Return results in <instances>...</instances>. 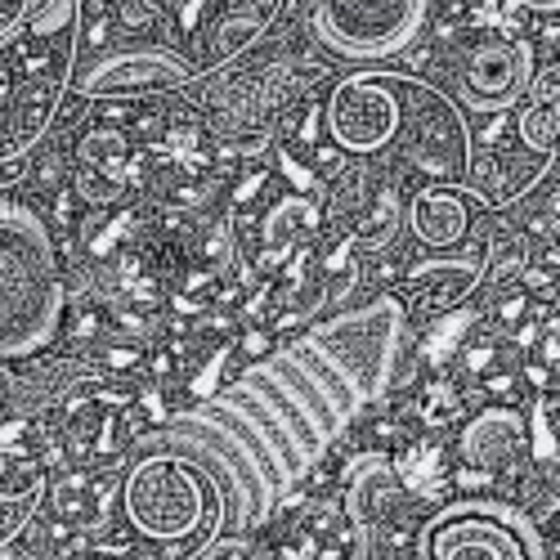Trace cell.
I'll use <instances>...</instances> for the list:
<instances>
[{
  "mask_svg": "<svg viewBox=\"0 0 560 560\" xmlns=\"http://www.w3.org/2000/svg\"><path fill=\"white\" fill-rule=\"evenodd\" d=\"M323 130L346 158H395L435 184L471 175V126L444 90L404 72H350L328 90Z\"/></svg>",
  "mask_w": 560,
  "mask_h": 560,
  "instance_id": "obj_1",
  "label": "cell"
},
{
  "mask_svg": "<svg viewBox=\"0 0 560 560\" xmlns=\"http://www.w3.org/2000/svg\"><path fill=\"white\" fill-rule=\"evenodd\" d=\"M117 493L130 538L149 547H179L198 556L224 525V502L211 476L194 457L166 448H135Z\"/></svg>",
  "mask_w": 560,
  "mask_h": 560,
  "instance_id": "obj_2",
  "label": "cell"
},
{
  "mask_svg": "<svg viewBox=\"0 0 560 560\" xmlns=\"http://www.w3.org/2000/svg\"><path fill=\"white\" fill-rule=\"evenodd\" d=\"M63 278L45 220L0 202V359H32L59 337Z\"/></svg>",
  "mask_w": 560,
  "mask_h": 560,
  "instance_id": "obj_3",
  "label": "cell"
},
{
  "mask_svg": "<svg viewBox=\"0 0 560 560\" xmlns=\"http://www.w3.org/2000/svg\"><path fill=\"white\" fill-rule=\"evenodd\" d=\"M412 560H547V542L511 502L462 498L417 525Z\"/></svg>",
  "mask_w": 560,
  "mask_h": 560,
  "instance_id": "obj_4",
  "label": "cell"
},
{
  "mask_svg": "<svg viewBox=\"0 0 560 560\" xmlns=\"http://www.w3.org/2000/svg\"><path fill=\"white\" fill-rule=\"evenodd\" d=\"M310 32L346 63L390 59L422 32L427 0H305Z\"/></svg>",
  "mask_w": 560,
  "mask_h": 560,
  "instance_id": "obj_5",
  "label": "cell"
},
{
  "mask_svg": "<svg viewBox=\"0 0 560 560\" xmlns=\"http://www.w3.org/2000/svg\"><path fill=\"white\" fill-rule=\"evenodd\" d=\"M538 68H534V45L521 36H480L453 59V104L471 108L485 117L516 113L529 95Z\"/></svg>",
  "mask_w": 560,
  "mask_h": 560,
  "instance_id": "obj_6",
  "label": "cell"
},
{
  "mask_svg": "<svg viewBox=\"0 0 560 560\" xmlns=\"http://www.w3.org/2000/svg\"><path fill=\"white\" fill-rule=\"evenodd\" d=\"M198 68L166 50V45H130V50H104L90 59V68L77 81V95L85 100H135L158 95V90H184L194 85Z\"/></svg>",
  "mask_w": 560,
  "mask_h": 560,
  "instance_id": "obj_7",
  "label": "cell"
},
{
  "mask_svg": "<svg viewBox=\"0 0 560 560\" xmlns=\"http://www.w3.org/2000/svg\"><path fill=\"white\" fill-rule=\"evenodd\" d=\"M408 502L399 476H395V462L386 453H363L341 485V525L354 538V556L368 560L372 556V534L377 525H386L395 511Z\"/></svg>",
  "mask_w": 560,
  "mask_h": 560,
  "instance_id": "obj_8",
  "label": "cell"
},
{
  "mask_svg": "<svg viewBox=\"0 0 560 560\" xmlns=\"http://www.w3.org/2000/svg\"><path fill=\"white\" fill-rule=\"evenodd\" d=\"M485 194L471 184H427L408 202V229L412 238L431 252H453L476 233Z\"/></svg>",
  "mask_w": 560,
  "mask_h": 560,
  "instance_id": "obj_9",
  "label": "cell"
},
{
  "mask_svg": "<svg viewBox=\"0 0 560 560\" xmlns=\"http://www.w3.org/2000/svg\"><path fill=\"white\" fill-rule=\"evenodd\" d=\"M292 95V72L283 63H273L265 77H243L224 90H215L211 100V130L215 135H247V130H265L278 108ZM269 135V130H265Z\"/></svg>",
  "mask_w": 560,
  "mask_h": 560,
  "instance_id": "obj_10",
  "label": "cell"
},
{
  "mask_svg": "<svg viewBox=\"0 0 560 560\" xmlns=\"http://www.w3.org/2000/svg\"><path fill=\"white\" fill-rule=\"evenodd\" d=\"M521 444H525V417L516 408H485L462 431V462L471 471L498 476L506 466H516Z\"/></svg>",
  "mask_w": 560,
  "mask_h": 560,
  "instance_id": "obj_11",
  "label": "cell"
},
{
  "mask_svg": "<svg viewBox=\"0 0 560 560\" xmlns=\"http://www.w3.org/2000/svg\"><path fill=\"white\" fill-rule=\"evenodd\" d=\"M363 198H341L346 207V215H350V243H359V247H386L395 233H399V224H404V207H399V189L390 179H363Z\"/></svg>",
  "mask_w": 560,
  "mask_h": 560,
  "instance_id": "obj_12",
  "label": "cell"
},
{
  "mask_svg": "<svg viewBox=\"0 0 560 560\" xmlns=\"http://www.w3.org/2000/svg\"><path fill=\"white\" fill-rule=\"evenodd\" d=\"M556 121H560V95H556V68L538 72L529 95L516 108V139L529 153V162H551L556 158Z\"/></svg>",
  "mask_w": 560,
  "mask_h": 560,
  "instance_id": "obj_13",
  "label": "cell"
},
{
  "mask_svg": "<svg viewBox=\"0 0 560 560\" xmlns=\"http://www.w3.org/2000/svg\"><path fill=\"white\" fill-rule=\"evenodd\" d=\"M126 139L117 130H90L81 139V194L90 202H108L126 179Z\"/></svg>",
  "mask_w": 560,
  "mask_h": 560,
  "instance_id": "obj_14",
  "label": "cell"
},
{
  "mask_svg": "<svg viewBox=\"0 0 560 560\" xmlns=\"http://www.w3.org/2000/svg\"><path fill=\"white\" fill-rule=\"evenodd\" d=\"M283 0H229V10L215 19V40H211V63H224L233 55L252 50L273 23Z\"/></svg>",
  "mask_w": 560,
  "mask_h": 560,
  "instance_id": "obj_15",
  "label": "cell"
},
{
  "mask_svg": "<svg viewBox=\"0 0 560 560\" xmlns=\"http://www.w3.org/2000/svg\"><path fill=\"white\" fill-rule=\"evenodd\" d=\"M77 14L81 0H0V50H10L23 36L68 27Z\"/></svg>",
  "mask_w": 560,
  "mask_h": 560,
  "instance_id": "obj_16",
  "label": "cell"
},
{
  "mask_svg": "<svg viewBox=\"0 0 560 560\" xmlns=\"http://www.w3.org/2000/svg\"><path fill=\"white\" fill-rule=\"evenodd\" d=\"M90 372L81 368V363H50V368H40V372H32V377H14V390H10V404H14V412H40L50 399H59V395H68L77 382H85Z\"/></svg>",
  "mask_w": 560,
  "mask_h": 560,
  "instance_id": "obj_17",
  "label": "cell"
},
{
  "mask_svg": "<svg viewBox=\"0 0 560 560\" xmlns=\"http://www.w3.org/2000/svg\"><path fill=\"white\" fill-rule=\"evenodd\" d=\"M40 498H45V476L40 471L23 489H0V551H10L14 538L36 521Z\"/></svg>",
  "mask_w": 560,
  "mask_h": 560,
  "instance_id": "obj_18",
  "label": "cell"
},
{
  "mask_svg": "<svg viewBox=\"0 0 560 560\" xmlns=\"http://www.w3.org/2000/svg\"><path fill=\"white\" fill-rule=\"evenodd\" d=\"M314 224V202H305V198H283V202H273V211L265 215V243H269V256L278 260V256H288L292 252V243L301 238V233Z\"/></svg>",
  "mask_w": 560,
  "mask_h": 560,
  "instance_id": "obj_19",
  "label": "cell"
},
{
  "mask_svg": "<svg viewBox=\"0 0 560 560\" xmlns=\"http://www.w3.org/2000/svg\"><path fill=\"white\" fill-rule=\"evenodd\" d=\"M194 560H269V556L256 551V547H252L247 538H238V534H233V538H229V534H215Z\"/></svg>",
  "mask_w": 560,
  "mask_h": 560,
  "instance_id": "obj_20",
  "label": "cell"
},
{
  "mask_svg": "<svg viewBox=\"0 0 560 560\" xmlns=\"http://www.w3.org/2000/svg\"><path fill=\"white\" fill-rule=\"evenodd\" d=\"M529 427H534V457L538 462H556V422H551V408L547 404L534 408Z\"/></svg>",
  "mask_w": 560,
  "mask_h": 560,
  "instance_id": "obj_21",
  "label": "cell"
},
{
  "mask_svg": "<svg viewBox=\"0 0 560 560\" xmlns=\"http://www.w3.org/2000/svg\"><path fill=\"white\" fill-rule=\"evenodd\" d=\"M466 323H471V314H466V310H457V314L444 323V328L431 337V359H440V354H448V350H453V341L466 332Z\"/></svg>",
  "mask_w": 560,
  "mask_h": 560,
  "instance_id": "obj_22",
  "label": "cell"
},
{
  "mask_svg": "<svg viewBox=\"0 0 560 560\" xmlns=\"http://www.w3.org/2000/svg\"><path fill=\"white\" fill-rule=\"evenodd\" d=\"M224 363H229V350H220V354L198 372V382H194V395H198V399H211V395L220 390V372H224Z\"/></svg>",
  "mask_w": 560,
  "mask_h": 560,
  "instance_id": "obj_23",
  "label": "cell"
},
{
  "mask_svg": "<svg viewBox=\"0 0 560 560\" xmlns=\"http://www.w3.org/2000/svg\"><path fill=\"white\" fill-rule=\"evenodd\" d=\"M0 560H19V556L14 551H0Z\"/></svg>",
  "mask_w": 560,
  "mask_h": 560,
  "instance_id": "obj_24",
  "label": "cell"
}]
</instances>
